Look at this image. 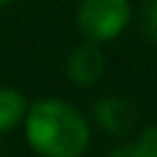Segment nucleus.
<instances>
[{
	"mask_svg": "<svg viewBox=\"0 0 157 157\" xmlns=\"http://www.w3.org/2000/svg\"><path fill=\"white\" fill-rule=\"evenodd\" d=\"M93 120L105 135L123 140L137 125V108L130 98L110 93L93 103Z\"/></svg>",
	"mask_w": 157,
	"mask_h": 157,
	"instance_id": "nucleus-3",
	"label": "nucleus"
},
{
	"mask_svg": "<svg viewBox=\"0 0 157 157\" xmlns=\"http://www.w3.org/2000/svg\"><path fill=\"white\" fill-rule=\"evenodd\" d=\"M64 71H66V78L74 86H78V88L96 86L103 78V74H105L103 44H96V42H88V39L76 44L69 52V56H66Z\"/></svg>",
	"mask_w": 157,
	"mask_h": 157,
	"instance_id": "nucleus-4",
	"label": "nucleus"
},
{
	"mask_svg": "<svg viewBox=\"0 0 157 157\" xmlns=\"http://www.w3.org/2000/svg\"><path fill=\"white\" fill-rule=\"evenodd\" d=\"M22 135L37 157H83L91 147V123L69 101L42 96L29 101Z\"/></svg>",
	"mask_w": 157,
	"mask_h": 157,
	"instance_id": "nucleus-1",
	"label": "nucleus"
},
{
	"mask_svg": "<svg viewBox=\"0 0 157 157\" xmlns=\"http://www.w3.org/2000/svg\"><path fill=\"white\" fill-rule=\"evenodd\" d=\"M15 0H0V7H7V5H12Z\"/></svg>",
	"mask_w": 157,
	"mask_h": 157,
	"instance_id": "nucleus-9",
	"label": "nucleus"
},
{
	"mask_svg": "<svg viewBox=\"0 0 157 157\" xmlns=\"http://www.w3.org/2000/svg\"><path fill=\"white\" fill-rule=\"evenodd\" d=\"M142 20H145V29L152 37H157V0L142 2Z\"/></svg>",
	"mask_w": 157,
	"mask_h": 157,
	"instance_id": "nucleus-8",
	"label": "nucleus"
},
{
	"mask_svg": "<svg viewBox=\"0 0 157 157\" xmlns=\"http://www.w3.org/2000/svg\"><path fill=\"white\" fill-rule=\"evenodd\" d=\"M76 29L83 39L96 44L115 42L132 20L130 0H78Z\"/></svg>",
	"mask_w": 157,
	"mask_h": 157,
	"instance_id": "nucleus-2",
	"label": "nucleus"
},
{
	"mask_svg": "<svg viewBox=\"0 0 157 157\" xmlns=\"http://www.w3.org/2000/svg\"><path fill=\"white\" fill-rule=\"evenodd\" d=\"M135 140H137V142H140V147L147 152V157H157V123H152V125L142 128V130H140V135H137Z\"/></svg>",
	"mask_w": 157,
	"mask_h": 157,
	"instance_id": "nucleus-7",
	"label": "nucleus"
},
{
	"mask_svg": "<svg viewBox=\"0 0 157 157\" xmlns=\"http://www.w3.org/2000/svg\"><path fill=\"white\" fill-rule=\"evenodd\" d=\"M27 96L15 86H0V135L12 132L22 125L27 113Z\"/></svg>",
	"mask_w": 157,
	"mask_h": 157,
	"instance_id": "nucleus-5",
	"label": "nucleus"
},
{
	"mask_svg": "<svg viewBox=\"0 0 157 157\" xmlns=\"http://www.w3.org/2000/svg\"><path fill=\"white\" fill-rule=\"evenodd\" d=\"M105 157H147V152L140 147L137 140H125V137H123L118 145L110 147V152H108Z\"/></svg>",
	"mask_w": 157,
	"mask_h": 157,
	"instance_id": "nucleus-6",
	"label": "nucleus"
}]
</instances>
